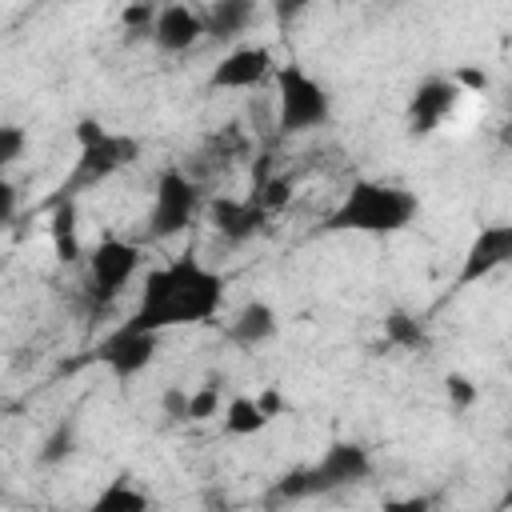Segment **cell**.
<instances>
[{
  "label": "cell",
  "instance_id": "1",
  "mask_svg": "<svg viewBox=\"0 0 512 512\" xmlns=\"http://www.w3.org/2000/svg\"><path fill=\"white\" fill-rule=\"evenodd\" d=\"M224 308V276L196 256H172L144 272L128 324L148 332L208 324Z\"/></svg>",
  "mask_w": 512,
  "mask_h": 512
},
{
  "label": "cell",
  "instance_id": "2",
  "mask_svg": "<svg viewBox=\"0 0 512 512\" xmlns=\"http://www.w3.org/2000/svg\"><path fill=\"white\" fill-rule=\"evenodd\" d=\"M420 200L404 184L388 180H356L340 204L328 212L324 232H360V236H392L416 224Z\"/></svg>",
  "mask_w": 512,
  "mask_h": 512
},
{
  "label": "cell",
  "instance_id": "3",
  "mask_svg": "<svg viewBox=\"0 0 512 512\" xmlns=\"http://www.w3.org/2000/svg\"><path fill=\"white\" fill-rule=\"evenodd\" d=\"M276 128L284 136H300V132H316L332 120V96L328 88L300 64H280L276 76Z\"/></svg>",
  "mask_w": 512,
  "mask_h": 512
},
{
  "label": "cell",
  "instance_id": "4",
  "mask_svg": "<svg viewBox=\"0 0 512 512\" xmlns=\"http://www.w3.org/2000/svg\"><path fill=\"white\" fill-rule=\"evenodd\" d=\"M368 472H372L368 448H360L352 440H336V444L324 448V456L312 468L284 476L276 484V496L300 500V496H316V492H336V488H348L356 480H368Z\"/></svg>",
  "mask_w": 512,
  "mask_h": 512
},
{
  "label": "cell",
  "instance_id": "5",
  "mask_svg": "<svg viewBox=\"0 0 512 512\" xmlns=\"http://www.w3.org/2000/svg\"><path fill=\"white\" fill-rule=\"evenodd\" d=\"M204 208V184L200 176L184 172V168H168L156 180V196H152V212H148V236L152 240H172L184 228H192V220Z\"/></svg>",
  "mask_w": 512,
  "mask_h": 512
},
{
  "label": "cell",
  "instance_id": "6",
  "mask_svg": "<svg viewBox=\"0 0 512 512\" xmlns=\"http://www.w3.org/2000/svg\"><path fill=\"white\" fill-rule=\"evenodd\" d=\"M136 152H140V144L132 136H124V132H104L100 140L80 144V156H76V164H72V172H68L60 192L76 196L84 188H96V184L112 180L116 172H124L136 160Z\"/></svg>",
  "mask_w": 512,
  "mask_h": 512
},
{
  "label": "cell",
  "instance_id": "7",
  "mask_svg": "<svg viewBox=\"0 0 512 512\" xmlns=\"http://www.w3.org/2000/svg\"><path fill=\"white\" fill-rule=\"evenodd\" d=\"M140 264H144L140 244L104 236V240L88 252V292H92V300H96V304H112V300L136 280Z\"/></svg>",
  "mask_w": 512,
  "mask_h": 512
},
{
  "label": "cell",
  "instance_id": "8",
  "mask_svg": "<svg viewBox=\"0 0 512 512\" xmlns=\"http://www.w3.org/2000/svg\"><path fill=\"white\" fill-rule=\"evenodd\" d=\"M276 68L280 64H276L268 44H232L212 64L208 88H216V92H252V88H264L276 76Z\"/></svg>",
  "mask_w": 512,
  "mask_h": 512
},
{
  "label": "cell",
  "instance_id": "9",
  "mask_svg": "<svg viewBox=\"0 0 512 512\" xmlns=\"http://www.w3.org/2000/svg\"><path fill=\"white\" fill-rule=\"evenodd\" d=\"M148 36L160 52L180 56L192 52L200 40H208V24H204V8H192L188 0H164L156 4V16L148 24Z\"/></svg>",
  "mask_w": 512,
  "mask_h": 512
},
{
  "label": "cell",
  "instance_id": "10",
  "mask_svg": "<svg viewBox=\"0 0 512 512\" xmlns=\"http://www.w3.org/2000/svg\"><path fill=\"white\" fill-rule=\"evenodd\" d=\"M508 264H512V224H508V220H504V224H484V228L468 240V248H464V256H460L456 288H472V284L496 276V272L508 268Z\"/></svg>",
  "mask_w": 512,
  "mask_h": 512
},
{
  "label": "cell",
  "instance_id": "11",
  "mask_svg": "<svg viewBox=\"0 0 512 512\" xmlns=\"http://www.w3.org/2000/svg\"><path fill=\"white\" fill-rule=\"evenodd\" d=\"M156 340H160V332H148V328H136V324H120V328L96 348V360H100L112 376L128 380V376H136V372H144V368L152 364Z\"/></svg>",
  "mask_w": 512,
  "mask_h": 512
},
{
  "label": "cell",
  "instance_id": "12",
  "mask_svg": "<svg viewBox=\"0 0 512 512\" xmlns=\"http://www.w3.org/2000/svg\"><path fill=\"white\" fill-rule=\"evenodd\" d=\"M460 96H464V88L456 84V76H428V80L412 92V100H408V128H412L416 136L436 132V128L456 112Z\"/></svg>",
  "mask_w": 512,
  "mask_h": 512
},
{
  "label": "cell",
  "instance_id": "13",
  "mask_svg": "<svg viewBox=\"0 0 512 512\" xmlns=\"http://www.w3.org/2000/svg\"><path fill=\"white\" fill-rule=\"evenodd\" d=\"M264 220H268V208L256 196H248V200H212V224L232 244L252 240Z\"/></svg>",
  "mask_w": 512,
  "mask_h": 512
},
{
  "label": "cell",
  "instance_id": "14",
  "mask_svg": "<svg viewBox=\"0 0 512 512\" xmlns=\"http://www.w3.org/2000/svg\"><path fill=\"white\" fill-rule=\"evenodd\" d=\"M260 16V4L256 0H212L204 8V24H208V40H220V44H236Z\"/></svg>",
  "mask_w": 512,
  "mask_h": 512
},
{
  "label": "cell",
  "instance_id": "15",
  "mask_svg": "<svg viewBox=\"0 0 512 512\" xmlns=\"http://www.w3.org/2000/svg\"><path fill=\"white\" fill-rule=\"evenodd\" d=\"M276 332H280L276 308L264 304V300H248V304L228 320V340L240 344V348H264L268 340H276Z\"/></svg>",
  "mask_w": 512,
  "mask_h": 512
},
{
  "label": "cell",
  "instance_id": "16",
  "mask_svg": "<svg viewBox=\"0 0 512 512\" xmlns=\"http://www.w3.org/2000/svg\"><path fill=\"white\" fill-rule=\"evenodd\" d=\"M272 420H276V416L260 404V396H232V400L224 404V412H220V424H224L228 436H256V432H264Z\"/></svg>",
  "mask_w": 512,
  "mask_h": 512
},
{
  "label": "cell",
  "instance_id": "17",
  "mask_svg": "<svg viewBox=\"0 0 512 512\" xmlns=\"http://www.w3.org/2000/svg\"><path fill=\"white\" fill-rule=\"evenodd\" d=\"M48 236H52V248L56 256L68 264L80 256V236H76V200L72 196H60L56 212H52V224H48Z\"/></svg>",
  "mask_w": 512,
  "mask_h": 512
},
{
  "label": "cell",
  "instance_id": "18",
  "mask_svg": "<svg viewBox=\"0 0 512 512\" xmlns=\"http://www.w3.org/2000/svg\"><path fill=\"white\" fill-rule=\"evenodd\" d=\"M92 508H100V512H140V508H148V496L128 480V476H120V480H112L100 496H96V504Z\"/></svg>",
  "mask_w": 512,
  "mask_h": 512
},
{
  "label": "cell",
  "instance_id": "19",
  "mask_svg": "<svg viewBox=\"0 0 512 512\" xmlns=\"http://www.w3.org/2000/svg\"><path fill=\"white\" fill-rule=\"evenodd\" d=\"M220 412H224V400H220V380L216 376L188 392V412H184L188 424H204V420H212Z\"/></svg>",
  "mask_w": 512,
  "mask_h": 512
},
{
  "label": "cell",
  "instance_id": "20",
  "mask_svg": "<svg viewBox=\"0 0 512 512\" xmlns=\"http://www.w3.org/2000/svg\"><path fill=\"white\" fill-rule=\"evenodd\" d=\"M384 336H388V344H396V348H420V344H424V328H420L408 312H392V316L384 320Z\"/></svg>",
  "mask_w": 512,
  "mask_h": 512
},
{
  "label": "cell",
  "instance_id": "21",
  "mask_svg": "<svg viewBox=\"0 0 512 512\" xmlns=\"http://www.w3.org/2000/svg\"><path fill=\"white\" fill-rule=\"evenodd\" d=\"M28 148V132L20 124H4L0 128V168H12Z\"/></svg>",
  "mask_w": 512,
  "mask_h": 512
},
{
  "label": "cell",
  "instance_id": "22",
  "mask_svg": "<svg viewBox=\"0 0 512 512\" xmlns=\"http://www.w3.org/2000/svg\"><path fill=\"white\" fill-rule=\"evenodd\" d=\"M444 392H448V400H452L456 408H468V404H476V396H480V388H476L468 376H460V372H452V376L444 380Z\"/></svg>",
  "mask_w": 512,
  "mask_h": 512
},
{
  "label": "cell",
  "instance_id": "23",
  "mask_svg": "<svg viewBox=\"0 0 512 512\" xmlns=\"http://www.w3.org/2000/svg\"><path fill=\"white\" fill-rule=\"evenodd\" d=\"M72 424H64V428H56L52 436H48V444H44V452H40V460L44 464H56V460H64L68 452H72Z\"/></svg>",
  "mask_w": 512,
  "mask_h": 512
},
{
  "label": "cell",
  "instance_id": "24",
  "mask_svg": "<svg viewBox=\"0 0 512 512\" xmlns=\"http://www.w3.org/2000/svg\"><path fill=\"white\" fill-rule=\"evenodd\" d=\"M188 392H192V388H168V392L160 396V408H164L172 420H184V412H188Z\"/></svg>",
  "mask_w": 512,
  "mask_h": 512
},
{
  "label": "cell",
  "instance_id": "25",
  "mask_svg": "<svg viewBox=\"0 0 512 512\" xmlns=\"http://www.w3.org/2000/svg\"><path fill=\"white\" fill-rule=\"evenodd\" d=\"M12 216H16V188L4 180L0 184V224H12Z\"/></svg>",
  "mask_w": 512,
  "mask_h": 512
},
{
  "label": "cell",
  "instance_id": "26",
  "mask_svg": "<svg viewBox=\"0 0 512 512\" xmlns=\"http://www.w3.org/2000/svg\"><path fill=\"white\" fill-rule=\"evenodd\" d=\"M304 8H308V0H276V20L288 24V20H296V12H304Z\"/></svg>",
  "mask_w": 512,
  "mask_h": 512
},
{
  "label": "cell",
  "instance_id": "27",
  "mask_svg": "<svg viewBox=\"0 0 512 512\" xmlns=\"http://www.w3.org/2000/svg\"><path fill=\"white\" fill-rule=\"evenodd\" d=\"M504 504H512V488H508V496H504Z\"/></svg>",
  "mask_w": 512,
  "mask_h": 512
},
{
  "label": "cell",
  "instance_id": "28",
  "mask_svg": "<svg viewBox=\"0 0 512 512\" xmlns=\"http://www.w3.org/2000/svg\"><path fill=\"white\" fill-rule=\"evenodd\" d=\"M508 104H512V84H508Z\"/></svg>",
  "mask_w": 512,
  "mask_h": 512
},
{
  "label": "cell",
  "instance_id": "29",
  "mask_svg": "<svg viewBox=\"0 0 512 512\" xmlns=\"http://www.w3.org/2000/svg\"><path fill=\"white\" fill-rule=\"evenodd\" d=\"M48 4H60V0H48Z\"/></svg>",
  "mask_w": 512,
  "mask_h": 512
}]
</instances>
